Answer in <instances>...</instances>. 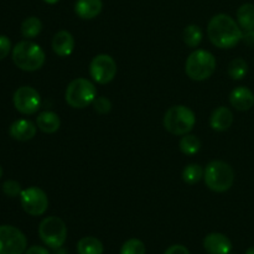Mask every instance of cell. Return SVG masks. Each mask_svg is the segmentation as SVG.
<instances>
[{
    "label": "cell",
    "instance_id": "obj_1",
    "mask_svg": "<svg viewBox=\"0 0 254 254\" xmlns=\"http://www.w3.org/2000/svg\"><path fill=\"white\" fill-rule=\"evenodd\" d=\"M210 41L220 49H232L242 41L243 32L237 21L227 14H217L207 25Z\"/></svg>",
    "mask_w": 254,
    "mask_h": 254
},
{
    "label": "cell",
    "instance_id": "obj_9",
    "mask_svg": "<svg viewBox=\"0 0 254 254\" xmlns=\"http://www.w3.org/2000/svg\"><path fill=\"white\" fill-rule=\"evenodd\" d=\"M20 202L22 208L30 216H41L49 208V197L42 189L31 186L21 191Z\"/></svg>",
    "mask_w": 254,
    "mask_h": 254
},
{
    "label": "cell",
    "instance_id": "obj_19",
    "mask_svg": "<svg viewBox=\"0 0 254 254\" xmlns=\"http://www.w3.org/2000/svg\"><path fill=\"white\" fill-rule=\"evenodd\" d=\"M237 22L241 29L250 31L254 30V5L251 2L241 5L237 10Z\"/></svg>",
    "mask_w": 254,
    "mask_h": 254
},
{
    "label": "cell",
    "instance_id": "obj_30",
    "mask_svg": "<svg viewBox=\"0 0 254 254\" xmlns=\"http://www.w3.org/2000/svg\"><path fill=\"white\" fill-rule=\"evenodd\" d=\"M164 254H190V251L183 245H174L169 247Z\"/></svg>",
    "mask_w": 254,
    "mask_h": 254
},
{
    "label": "cell",
    "instance_id": "obj_34",
    "mask_svg": "<svg viewBox=\"0 0 254 254\" xmlns=\"http://www.w3.org/2000/svg\"><path fill=\"white\" fill-rule=\"evenodd\" d=\"M246 254H254V247H251L248 248L247 252H246Z\"/></svg>",
    "mask_w": 254,
    "mask_h": 254
},
{
    "label": "cell",
    "instance_id": "obj_4",
    "mask_svg": "<svg viewBox=\"0 0 254 254\" xmlns=\"http://www.w3.org/2000/svg\"><path fill=\"white\" fill-rule=\"evenodd\" d=\"M196 116L186 106H173L164 116V127L173 135H185L193 129Z\"/></svg>",
    "mask_w": 254,
    "mask_h": 254
},
{
    "label": "cell",
    "instance_id": "obj_11",
    "mask_svg": "<svg viewBox=\"0 0 254 254\" xmlns=\"http://www.w3.org/2000/svg\"><path fill=\"white\" fill-rule=\"evenodd\" d=\"M12 103L17 112L25 116L35 114L41 106V97L39 92L30 86H22L15 91Z\"/></svg>",
    "mask_w": 254,
    "mask_h": 254
},
{
    "label": "cell",
    "instance_id": "obj_25",
    "mask_svg": "<svg viewBox=\"0 0 254 254\" xmlns=\"http://www.w3.org/2000/svg\"><path fill=\"white\" fill-rule=\"evenodd\" d=\"M203 170L198 164H189L183 170V180L189 185H195L203 178Z\"/></svg>",
    "mask_w": 254,
    "mask_h": 254
},
{
    "label": "cell",
    "instance_id": "obj_29",
    "mask_svg": "<svg viewBox=\"0 0 254 254\" xmlns=\"http://www.w3.org/2000/svg\"><path fill=\"white\" fill-rule=\"evenodd\" d=\"M11 51V41L5 35H0V61L4 60Z\"/></svg>",
    "mask_w": 254,
    "mask_h": 254
},
{
    "label": "cell",
    "instance_id": "obj_12",
    "mask_svg": "<svg viewBox=\"0 0 254 254\" xmlns=\"http://www.w3.org/2000/svg\"><path fill=\"white\" fill-rule=\"evenodd\" d=\"M203 248L208 254H230L232 251V243L223 233L213 232L205 237Z\"/></svg>",
    "mask_w": 254,
    "mask_h": 254
},
{
    "label": "cell",
    "instance_id": "obj_8",
    "mask_svg": "<svg viewBox=\"0 0 254 254\" xmlns=\"http://www.w3.org/2000/svg\"><path fill=\"white\" fill-rule=\"evenodd\" d=\"M27 250L26 236L14 226H0V254H24Z\"/></svg>",
    "mask_w": 254,
    "mask_h": 254
},
{
    "label": "cell",
    "instance_id": "obj_6",
    "mask_svg": "<svg viewBox=\"0 0 254 254\" xmlns=\"http://www.w3.org/2000/svg\"><path fill=\"white\" fill-rule=\"evenodd\" d=\"M97 97V88L89 79L76 78L68 83L64 99L72 108L83 109L93 103Z\"/></svg>",
    "mask_w": 254,
    "mask_h": 254
},
{
    "label": "cell",
    "instance_id": "obj_27",
    "mask_svg": "<svg viewBox=\"0 0 254 254\" xmlns=\"http://www.w3.org/2000/svg\"><path fill=\"white\" fill-rule=\"evenodd\" d=\"M21 185L15 180H7L2 184V192L7 197H17L21 195Z\"/></svg>",
    "mask_w": 254,
    "mask_h": 254
},
{
    "label": "cell",
    "instance_id": "obj_31",
    "mask_svg": "<svg viewBox=\"0 0 254 254\" xmlns=\"http://www.w3.org/2000/svg\"><path fill=\"white\" fill-rule=\"evenodd\" d=\"M25 254H50L49 250L41 246H32V247L27 248Z\"/></svg>",
    "mask_w": 254,
    "mask_h": 254
},
{
    "label": "cell",
    "instance_id": "obj_21",
    "mask_svg": "<svg viewBox=\"0 0 254 254\" xmlns=\"http://www.w3.org/2000/svg\"><path fill=\"white\" fill-rule=\"evenodd\" d=\"M42 22L39 17L29 16L22 21L21 35L26 39H35L41 32Z\"/></svg>",
    "mask_w": 254,
    "mask_h": 254
},
{
    "label": "cell",
    "instance_id": "obj_24",
    "mask_svg": "<svg viewBox=\"0 0 254 254\" xmlns=\"http://www.w3.org/2000/svg\"><path fill=\"white\" fill-rule=\"evenodd\" d=\"M201 149L200 139L192 134H185L180 140V150L185 155H195Z\"/></svg>",
    "mask_w": 254,
    "mask_h": 254
},
{
    "label": "cell",
    "instance_id": "obj_7",
    "mask_svg": "<svg viewBox=\"0 0 254 254\" xmlns=\"http://www.w3.org/2000/svg\"><path fill=\"white\" fill-rule=\"evenodd\" d=\"M39 236L47 247L59 250L67 240L66 223L56 216L44 218L39 226Z\"/></svg>",
    "mask_w": 254,
    "mask_h": 254
},
{
    "label": "cell",
    "instance_id": "obj_32",
    "mask_svg": "<svg viewBox=\"0 0 254 254\" xmlns=\"http://www.w3.org/2000/svg\"><path fill=\"white\" fill-rule=\"evenodd\" d=\"M242 41L248 46H254V30L246 31V34H243L242 36Z\"/></svg>",
    "mask_w": 254,
    "mask_h": 254
},
{
    "label": "cell",
    "instance_id": "obj_15",
    "mask_svg": "<svg viewBox=\"0 0 254 254\" xmlns=\"http://www.w3.org/2000/svg\"><path fill=\"white\" fill-rule=\"evenodd\" d=\"M36 126L32 123L31 121L27 119H19L15 121L14 123L10 126L9 133L10 136L15 140L19 141H29L36 135Z\"/></svg>",
    "mask_w": 254,
    "mask_h": 254
},
{
    "label": "cell",
    "instance_id": "obj_33",
    "mask_svg": "<svg viewBox=\"0 0 254 254\" xmlns=\"http://www.w3.org/2000/svg\"><path fill=\"white\" fill-rule=\"evenodd\" d=\"M45 2H47V4H56L57 1H59V0H44Z\"/></svg>",
    "mask_w": 254,
    "mask_h": 254
},
{
    "label": "cell",
    "instance_id": "obj_28",
    "mask_svg": "<svg viewBox=\"0 0 254 254\" xmlns=\"http://www.w3.org/2000/svg\"><path fill=\"white\" fill-rule=\"evenodd\" d=\"M93 108L97 113L99 114H107L111 112L112 109V102L109 101L107 97H96V99L93 101Z\"/></svg>",
    "mask_w": 254,
    "mask_h": 254
},
{
    "label": "cell",
    "instance_id": "obj_14",
    "mask_svg": "<svg viewBox=\"0 0 254 254\" xmlns=\"http://www.w3.org/2000/svg\"><path fill=\"white\" fill-rule=\"evenodd\" d=\"M52 50L60 57L69 56L74 50V39L71 32L66 30L56 32L52 37Z\"/></svg>",
    "mask_w": 254,
    "mask_h": 254
},
{
    "label": "cell",
    "instance_id": "obj_23",
    "mask_svg": "<svg viewBox=\"0 0 254 254\" xmlns=\"http://www.w3.org/2000/svg\"><path fill=\"white\" fill-rule=\"evenodd\" d=\"M228 76L231 77L235 81H238V79L245 78L246 74L248 73V64L241 57H237V59L232 60L228 64Z\"/></svg>",
    "mask_w": 254,
    "mask_h": 254
},
{
    "label": "cell",
    "instance_id": "obj_17",
    "mask_svg": "<svg viewBox=\"0 0 254 254\" xmlns=\"http://www.w3.org/2000/svg\"><path fill=\"white\" fill-rule=\"evenodd\" d=\"M233 123V113L227 107H218L213 111L210 118V126L216 131H225Z\"/></svg>",
    "mask_w": 254,
    "mask_h": 254
},
{
    "label": "cell",
    "instance_id": "obj_26",
    "mask_svg": "<svg viewBox=\"0 0 254 254\" xmlns=\"http://www.w3.org/2000/svg\"><path fill=\"white\" fill-rule=\"evenodd\" d=\"M121 254H146V247L138 238H130L122 246Z\"/></svg>",
    "mask_w": 254,
    "mask_h": 254
},
{
    "label": "cell",
    "instance_id": "obj_35",
    "mask_svg": "<svg viewBox=\"0 0 254 254\" xmlns=\"http://www.w3.org/2000/svg\"><path fill=\"white\" fill-rule=\"evenodd\" d=\"M1 176H2V168L1 165H0V179H1Z\"/></svg>",
    "mask_w": 254,
    "mask_h": 254
},
{
    "label": "cell",
    "instance_id": "obj_13",
    "mask_svg": "<svg viewBox=\"0 0 254 254\" xmlns=\"http://www.w3.org/2000/svg\"><path fill=\"white\" fill-rule=\"evenodd\" d=\"M230 103L233 108L241 112H247L254 106V93L245 86L237 87L230 94Z\"/></svg>",
    "mask_w": 254,
    "mask_h": 254
},
{
    "label": "cell",
    "instance_id": "obj_10",
    "mask_svg": "<svg viewBox=\"0 0 254 254\" xmlns=\"http://www.w3.org/2000/svg\"><path fill=\"white\" fill-rule=\"evenodd\" d=\"M118 67L112 56L106 54L97 55L89 64V74L94 82L99 84H107L116 77Z\"/></svg>",
    "mask_w": 254,
    "mask_h": 254
},
{
    "label": "cell",
    "instance_id": "obj_18",
    "mask_svg": "<svg viewBox=\"0 0 254 254\" xmlns=\"http://www.w3.org/2000/svg\"><path fill=\"white\" fill-rule=\"evenodd\" d=\"M36 124L41 131H44V133L46 134H52L56 133L60 129L61 119H60L59 114H56L55 112L46 111L42 112V113H40L39 116H37Z\"/></svg>",
    "mask_w": 254,
    "mask_h": 254
},
{
    "label": "cell",
    "instance_id": "obj_22",
    "mask_svg": "<svg viewBox=\"0 0 254 254\" xmlns=\"http://www.w3.org/2000/svg\"><path fill=\"white\" fill-rule=\"evenodd\" d=\"M202 30L197 25H189L184 29L183 39L189 47H197L202 41Z\"/></svg>",
    "mask_w": 254,
    "mask_h": 254
},
{
    "label": "cell",
    "instance_id": "obj_2",
    "mask_svg": "<svg viewBox=\"0 0 254 254\" xmlns=\"http://www.w3.org/2000/svg\"><path fill=\"white\" fill-rule=\"evenodd\" d=\"M11 56L15 66L26 72L40 69L46 60L42 47L32 41H20L15 45Z\"/></svg>",
    "mask_w": 254,
    "mask_h": 254
},
{
    "label": "cell",
    "instance_id": "obj_5",
    "mask_svg": "<svg viewBox=\"0 0 254 254\" xmlns=\"http://www.w3.org/2000/svg\"><path fill=\"white\" fill-rule=\"evenodd\" d=\"M216 59L206 50H196L188 57L185 72L193 81L208 79L216 71Z\"/></svg>",
    "mask_w": 254,
    "mask_h": 254
},
{
    "label": "cell",
    "instance_id": "obj_16",
    "mask_svg": "<svg viewBox=\"0 0 254 254\" xmlns=\"http://www.w3.org/2000/svg\"><path fill=\"white\" fill-rule=\"evenodd\" d=\"M103 9L102 0H77L74 4V12L83 20L94 19Z\"/></svg>",
    "mask_w": 254,
    "mask_h": 254
},
{
    "label": "cell",
    "instance_id": "obj_20",
    "mask_svg": "<svg viewBox=\"0 0 254 254\" xmlns=\"http://www.w3.org/2000/svg\"><path fill=\"white\" fill-rule=\"evenodd\" d=\"M103 243L96 237H83L77 243V253L78 254H103Z\"/></svg>",
    "mask_w": 254,
    "mask_h": 254
},
{
    "label": "cell",
    "instance_id": "obj_3",
    "mask_svg": "<svg viewBox=\"0 0 254 254\" xmlns=\"http://www.w3.org/2000/svg\"><path fill=\"white\" fill-rule=\"evenodd\" d=\"M203 179L210 190L215 192H226L235 183V171L226 161L213 160L206 166Z\"/></svg>",
    "mask_w": 254,
    "mask_h": 254
}]
</instances>
